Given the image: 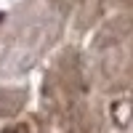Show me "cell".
Instances as JSON below:
<instances>
[{
    "label": "cell",
    "mask_w": 133,
    "mask_h": 133,
    "mask_svg": "<svg viewBox=\"0 0 133 133\" xmlns=\"http://www.w3.org/2000/svg\"><path fill=\"white\" fill-rule=\"evenodd\" d=\"M3 133H27V125H14V128H5Z\"/></svg>",
    "instance_id": "cell-1"
}]
</instances>
